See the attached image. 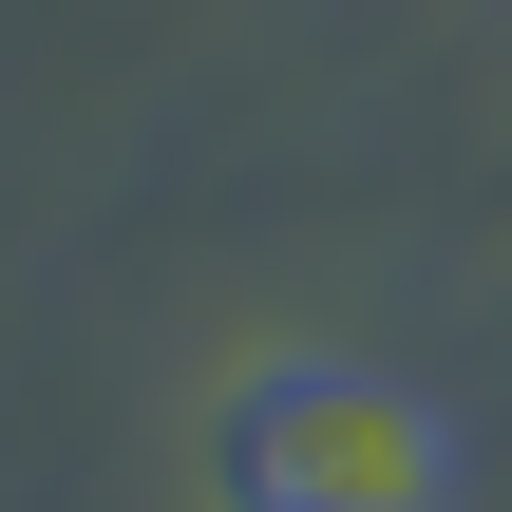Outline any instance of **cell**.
Here are the masks:
<instances>
[{"label":"cell","instance_id":"cell-1","mask_svg":"<svg viewBox=\"0 0 512 512\" xmlns=\"http://www.w3.org/2000/svg\"><path fill=\"white\" fill-rule=\"evenodd\" d=\"M209 456H228V512H437L456 494L437 399H399L361 361H266Z\"/></svg>","mask_w":512,"mask_h":512}]
</instances>
